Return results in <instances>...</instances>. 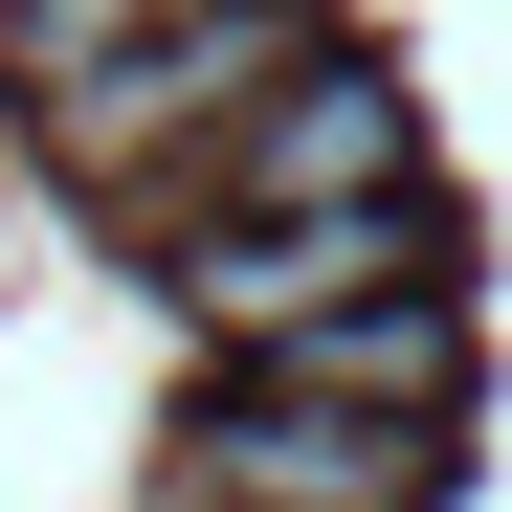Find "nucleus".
<instances>
[{
    "label": "nucleus",
    "mask_w": 512,
    "mask_h": 512,
    "mask_svg": "<svg viewBox=\"0 0 512 512\" xmlns=\"http://www.w3.org/2000/svg\"><path fill=\"white\" fill-rule=\"evenodd\" d=\"M446 245H423V201H312V223H201L179 245V290L201 334H245V357H290L312 312H357V290H423Z\"/></svg>",
    "instance_id": "7ed1b4c3"
},
{
    "label": "nucleus",
    "mask_w": 512,
    "mask_h": 512,
    "mask_svg": "<svg viewBox=\"0 0 512 512\" xmlns=\"http://www.w3.org/2000/svg\"><path fill=\"white\" fill-rule=\"evenodd\" d=\"M134 23H179V0H0V45H23V67H112Z\"/></svg>",
    "instance_id": "423d86ee"
},
{
    "label": "nucleus",
    "mask_w": 512,
    "mask_h": 512,
    "mask_svg": "<svg viewBox=\"0 0 512 512\" xmlns=\"http://www.w3.org/2000/svg\"><path fill=\"white\" fill-rule=\"evenodd\" d=\"M290 67H312V0H179V23H134L112 67H45V156L112 179V201H156L179 156H223L268 112Z\"/></svg>",
    "instance_id": "f257e3e1"
},
{
    "label": "nucleus",
    "mask_w": 512,
    "mask_h": 512,
    "mask_svg": "<svg viewBox=\"0 0 512 512\" xmlns=\"http://www.w3.org/2000/svg\"><path fill=\"white\" fill-rule=\"evenodd\" d=\"M423 423L401 401H312V379H268V401H223L201 446H179V512H423Z\"/></svg>",
    "instance_id": "f03ea898"
},
{
    "label": "nucleus",
    "mask_w": 512,
    "mask_h": 512,
    "mask_svg": "<svg viewBox=\"0 0 512 512\" xmlns=\"http://www.w3.org/2000/svg\"><path fill=\"white\" fill-rule=\"evenodd\" d=\"M312 201H401V67H357V45H312L201 156V223H312Z\"/></svg>",
    "instance_id": "20e7f679"
},
{
    "label": "nucleus",
    "mask_w": 512,
    "mask_h": 512,
    "mask_svg": "<svg viewBox=\"0 0 512 512\" xmlns=\"http://www.w3.org/2000/svg\"><path fill=\"white\" fill-rule=\"evenodd\" d=\"M268 379H312V401H401V423H446V379H468V334H446V290H357V312H312Z\"/></svg>",
    "instance_id": "39448f33"
}]
</instances>
